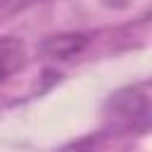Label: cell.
<instances>
[{
    "instance_id": "cell-1",
    "label": "cell",
    "mask_w": 152,
    "mask_h": 152,
    "mask_svg": "<svg viewBox=\"0 0 152 152\" xmlns=\"http://www.w3.org/2000/svg\"><path fill=\"white\" fill-rule=\"evenodd\" d=\"M26 50L24 43L17 38H0V83L7 81L14 71L24 66Z\"/></svg>"
},
{
    "instance_id": "cell-2",
    "label": "cell",
    "mask_w": 152,
    "mask_h": 152,
    "mask_svg": "<svg viewBox=\"0 0 152 152\" xmlns=\"http://www.w3.org/2000/svg\"><path fill=\"white\" fill-rule=\"evenodd\" d=\"M83 43H86L83 36H59V38H55L50 45H55V50H52L55 57H69V55L78 52Z\"/></svg>"
}]
</instances>
